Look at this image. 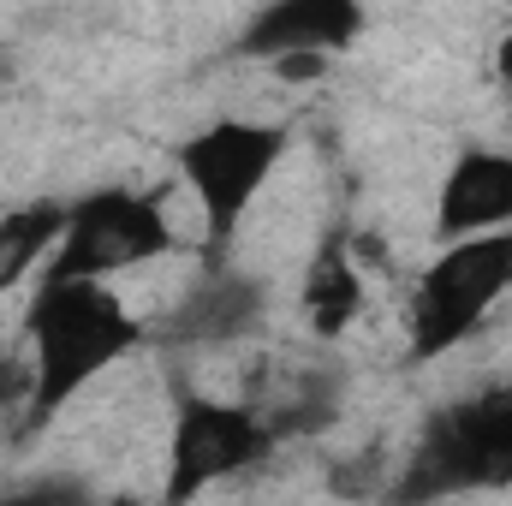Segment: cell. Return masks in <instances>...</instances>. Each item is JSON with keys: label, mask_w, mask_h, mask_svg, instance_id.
Segmentation results:
<instances>
[{"label": "cell", "mask_w": 512, "mask_h": 506, "mask_svg": "<svg viewBox=\"0 0 512 506\" xmlns=\"http://www.w3.org/2000/svg\"><path fill=\"white\" fill-rule=\"evenodd\" d=\"M173 251V221L167 209L149 197V191H126V185H108V191H90L78 203H66V233L48 256L42 280H114L131 274L143 262Z\"/></svg>", "instance_id": "5"}, {"label": "cell", "mask_w": 512, "mask_h": 506, "mask_svg": "<svg viewBox=\"0 0 512 506\" xmlns=\"http://www.w3.org/2000/svg\"><path fill=\"white\" fill-rule=\"evenodd\" d=\"M24 334L36 352L30 423H48L54 411H66L102 370H114L126 352L149 340L143 322L96 280H42L24 310Z\"/></svg>", "instance_id": "1"}, {"label": "cell", "mask_w": 512, "mask_h": 506, "mask_svg": "<svg viewBox=\"0 0 512 506\" xmlns=\"http://www.w3.org/2000/svg\"><path fill=\"white\" fill-rule=\"evenodd\" d=\"M512 489V381H495L471 399L441 405L405 465L393 471V506H435L453 495Z\"/></svg>", "instance_id": "2"}, {"label": "cell", "mask_w": 512, "mask_h": 506, "mask_svg": "<svg viewBox=\"0 0 512 506\" xmlns=\"http://www.w3.org/2000/svg\"><path fill=\"white\" fill-rule=\"evenodd\" d=\"M358 304H364L358 268H352V256H346L340 239H328L316 251V262H310V274H304V316H310L316 334H340L358 316Z\"/></svg>", "instance_id": "10"}, {"label": "cell", "mask_w": 512, "mask_h": 506, "mask_svg": "<svg viewBox=\"0 0 512 506\" xmlns=\"http://www.w3.org/2000/svg\"><path fill=\"white\" fill-rule=\"evenodd\" d=\"M512 227V155L501 149H459V161L441 179L435 197V239L459 245V239H483V233H507Z\"/></svg>", "instance_id": "8"}, {"label": "cell", "mask_w": 512, "mask_h": 506, "mask_svg": "<svg viewBox=\"0 0 512 506\" xmlns=\"http://www.w3.org/2000/svg\"><path fill=\"white\" fill-rule=\"evenodd\" d=\"M6 78H12V60H6V54H0V84H6Z\"/></svg>", "instance_id": "16"}, {"label": "cell", "mask_w": 512, "mask_h": 506, "mask_svg": "<svg viewBox=\"0 0 512 506\" xmlns=\"http://www.w3.org/2000/svg\"><path fill=\"white\" fill-rule=\"evenodd\" d=\"M268 316V286L251 274H233V268H209L161 322L149 340L185 352V346H233V340H251Z\"/></svg>", "instance_id": "7"}, {"label": "cell", "mask_w": 512, "mask_h": 506, "mask_svg": "<svg viewBox=\"0 0 512 506\" xmlns=\"http://www.w3.org/2000/svg\"><path fill=\"white\" fill-rule=\"evenodd\" d=\"M512 292V227L441 245L411 292V358H447L477 334V322Z\"/></svg>", "instance_id": "3"}, {"label": "cell", "mask_w": 512, "mask_h": 506, "mask_svg": "<svg viewBox=\"0 0 512 506\" xmlns=\"http://www.w3.org/2000/svg\"><path fill=\"white\" fill-rule=\"evenodd\" d=\"M495 66H501V78H507V90H512V30H507V42H501V54H495Z\"/></svg>", "instance_id": "15"}, {"label": "cell", "mask_w": 512, "mask_h": 506, "mask_svg": "<svg viewBox=\"0 0 512 506\" xmlns=\"http://www.w3.org/2000/svg\"><path fill=\"white\" fill-rule=\"evenodd\" d=\"M66 233V203H24L12 215H0V292L18 286L42 256L60 245Z\"/></svg>", "instance_id": "11"}, {"label": "cell", "mask_w": 512, "mask_h": 506, "mask_svg": "<svg viewBox=\"0 0 512 506\" xmlns=\"http://www.w3.org/2000/svg\"><path fill=\"white\" fill-rule=\"evenodd\" d=\"M30 393H36V364H18L12 352H0V411L30 405Z\"/></svg>", "instance_id": "13"}, {"label": "cell", "mask_w": 512, "mask_h": 506, "mask_svg": "<svg viewBox=\"0 0 512 506\" xmlns=\"http://www.w3.org/2000/svg\"><path fill=\"white\" fill-rule=\"evenodd\" d=\"M286 143H292V131L274 120H215L179 143V173L197 191V209H203V227L215 245V268H221V251L233 245L245 209L256 203V191L274 179Z\"/></svg>", "instance_id": "4"}, {"label": "cell", "mask_w": 512, "mask_h": 506, "mask_svg": "<svg viewBox=\"0 0 512 506\" xmlns=\"http://www.w3.org/2000/svg\"><path fill=\"white\" fill-rule=\"evenodd\" d=\"M274 453V435L262 429L251 405L239 399H209V393H185L173 435H167V483L161 506H191L209 483L239 477Z\"/></svg>", "instance_id": "6"}, {"label": "cell", "mask_w": 512, "mask_h": 506, "mask_svg": "<svg viewBox=\"0 0 512 506\" xmlns=\"http://www.w3.org/2000/svg\"><path fill=\"white\" fill-rule=\"evenodd\" d=\"M364 30V6L352 0H280L256 12L239 36V54L286 60V54H334Z\"/></svg>", "instance_id": "9"}, {"label": "cell", "mask_w": 512, "mask_h": 506, "mask_svg": "<svg viewBox=\"0 0 512 506\" xmlns=\"http://www.w3.org/2000/svg\"><path fill=\"white\" fill-rule=\"evenodd\" d=\"M0 506H96V489L84 477H36V483L12 489Z\"/></svg>", "instance_id": "12"}, {"label": "cell", "mask_w": 512, "mask_h": 506, "mask_svg": "<svg viewBox=\"0 0 512 506\" xmlns=\"http://www.w3.org/2000/svg\"><path fill=\"white\" fill-rule=\"evenodd\" d=\"M280 66V78H316L322 66H328V54H286V60H274Z\"/></svg>", "instance_id": "14"}]
</instances>
